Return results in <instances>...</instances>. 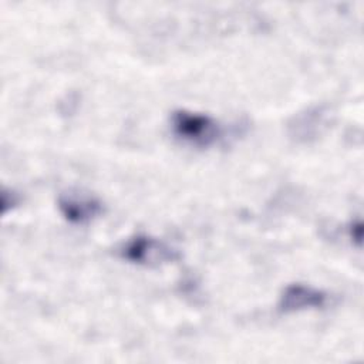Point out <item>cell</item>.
I'll use <instances>...</instances> for the list:
<instances>
[{"instance_id": "obj_1", "label": "cell", "mask_w": 364, "mask_h": 364, "mask_svg": "<svg viewBox=\"0 0 364 364\" xmlns=\"http://www.w3.org/2000/svg\"><path fill=\"white\" fill-rule=\"evenodd\" d=\"M171 128L176 138L196 148H209L223 135V129L215 118L188 109H178L172 114Z\"/></svg>"}, {"instance_id": "obj_4", "label": "cell", "mask_w": 364, "mask_h": 364, "mask_svg": "<svg viewBox=\"0 0 364 364\" xmlns=\"http://www.w3.org/2000/svg\"><path fill=\"white\" fill-rule=\"evenodd\" d=\"M327 301L326 293L313 289L304 284H291L286 287L280 297L279 309L284 313L306 310V309H318L323 307Z\"/></svg>"}, {"instance_id": "obj_3", "label": "cell", "mask_w": 364, "mask_h": 364, "mask_svg": "<svg viewBox=\"0 0 364 364\" xmlns=\"http://www.w3.org/2000/svg\"><path fill=\"white\" fill-rule=\"evenodd\" d=\"M58 206L67 220L80 225L91 222L102 212V206L95 198L78 193L63 195L58 200Z\"/></svg>"}, {"instance_id": "obj_2", "label": "cell", "mask_w": 364, "mask_h": 364, "mask_svg": "<svg viewBox=\"0 0 364 364\" xmlns=\"http://www.w3.org/2000/svg\"><path fill=\"white\" fill-rule=\"evenodd\" d=\"M121 256L132 263L144 266H158L173 260L176 257V253L172 247L155 237L138 235L124 243V246L121 247Z\"/></svg>"}]
</instances>
